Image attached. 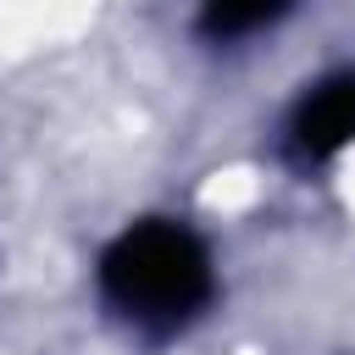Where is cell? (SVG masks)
<instances>
[{"instance_id": "cell-1", "label": "cell", "mask_w": 355, "mask_h": 355, "mask_svg": "<svg viewBox=\"0 0 355 355\" xmlns=\"http://www.w3.org/2000/svg\"><path fill=\"white\" fill-rule=\"evenodd\" d=\"M100 288L122 316L178 327L211 300V255L183 222H139L100 255Z\"/></svg>"}, {"instance_id": "cell-2", "label": "cell", "mask_w": 355, "mask_h": 355, "mask_svg": "<svg viewBox=\"0 0 355 355\" xmlns=\"http://www.w3.org/2000/svg\"><path fill=\"white\" fill-rule=\"evenodd\" d=\"M288 144L305 161H327L344 144H355V72H338L327 83H316L294 116H288Z\"/></svg>"}, {"instance_id": "cell-3", "label": "cell", "mask_w": 355, "mask_h": 355, "mask_svg": "<svg viewBox=\"0 0 355 355\" xmlns=\"http://www.w3.org/2000/svg\"><path fill=\"white\" fill-rule=\"evenodd\" d=\"M283 11H288V0H205L200 28H205L211 39H244V33L266 28V22L283 17Z\"/></svg>"}]
</instances>
